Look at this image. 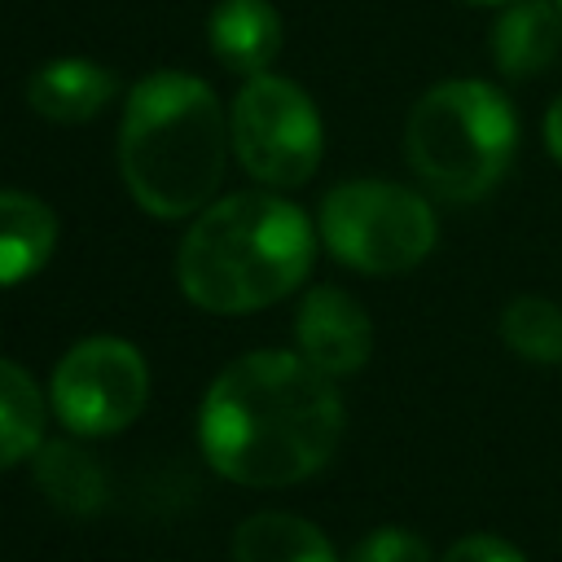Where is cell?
Returning a JSON list of instances; mask_svg holds the SVG:
<instances>
[{
    "label": "cell",
    "mask_w": 562,
    "mask_h": 562,
    "mask_svg": "<svg viewBox=\"0 0 562 562\" xmlns=\"http://www.w3.org/2000/svg\"><path fill=\"white\" fill-rule=\"evenodd\" d=\"M198 439L211 470L246 487H285L316 474L342 439L334 378L294 351H250L206 391Z\"/></svg>",
    "instance_id": "obj_1"
},
{
    "label": "cell",
    "mask_w": 562,
    "mask_h": 562,
    "mask_svg": "<svg viewBox=\"0 0 562 562\" xmlns=\"http://www.w3.org/2000/svg\"><path fill=\"white\" fill-rule=\"evenodd\" d=\"M312 250V224L294 202L233 193L198 211L180 241L176 277L198 307L237 316L285 299L307 277Z\"/></svg>",
    "instance_id": "obj_2"
},
{
    "label": "cell",
    "mask_w": 562,
    "mask_h": 562,
    "mask_svg": "<svg viewBox=\"0 0 562 562\" xmlns=\"http://www.w3.org/2000/svg\"><path fill=\"white\" fill-rule=\"evenodd\" d=\"M228 127L215 92L180 70H154L127 97L119 127V171L127 193L158 220L211 206L224 180Z\"/></svg>",
    "instance_id": "obj_3"
},
{
    "label": "cell",
    "mask_w": 562,
    "mask_h": 562,
    "mask_svg": "<svg viewBox=\"0 0 562 562\" xmlns=\"http://www.w3.org/2000/svg\"><path fill=\"white\" fill-rule=\"evenodd\" d=\"M518 119L501 88L483 79L435 83L404 123V154L422 184L448 202H474L514 162Z\"/></svg>",
    "instance_id": "obj_4"
},
{
    "label": "cell",
    "mask_w": 562,
    "mask_h": 562,
    "mask_svg": "<svg viewBox=\"0 0 562 562\" xmlns=\"http://www.w3.org/2000/svg\"><path fill=\"white\" fill-rule=\"evenodd\" d=\"M435 237L430 202L391 180H347L321 202V241L356 272H408L435 250Z\"/></svg>",
    "instance_id": "obj_5"
},
{
    "label": "cell",
    "mask_w": 562,
    "mask_h": 562,
    "mask_svg": "<svg viewBox=\"0 0 562 562\" xmlns=\"http://www.w3.org/2000/svg\"><path fill=\"white\" fill-rule=\"evenodd\" d=\"M237 162L268 189H299L321 167V114L312 97L281 75H250L228 119Z\"/></svg>",
    "instance_id": "obj_6"
},
{
    "label": "cell",
    "mask_w": 562,
    "mask_h": 562,
    "mask_svg": "<svg viewBox=\"0 0 562 562\" xmlns=\"http://www.w3.org/2000/svg\"><path fill=\"white\" fill-rule=\"evenodd\" d=\"M149 395V369L123 338H83L53 369V413L70 435H119Z\"/></svg>",
    "instance_id": "obj_7"
},
{
    "label": "cell",
    "mask_w": 562,
    "mask_h": 562,
    "mask_svg": "<svg viewBox=\"0 0 562 562\" xmlns=\"http://www.w3.org/2000/svg\"><path fill=\"white\" fill-rule=\"evenodd\" d=\"M294 338H299V356L316 364L325 378L360 373L373 351V325L364 307L338 285H316L303 294Z\"/></svg>",
    "instance_id": "obj_8"
},
{
    "label": "cell",
    "mask_w": 562,
    "mask_h": 562,
    "mask_svg": "<svg viewBox=\"0 0 562 562\" xmlns=\"http://www.w3.org/2000/svg\"><path fill=\"white\" fill-rule=\"evenodd\" d=\"M211 53L237 75H263L281 53V13L268 0H220L206 18Z\"/></svg>",
    "instance_id": "obj_9"
},
{
    "label": "cell",
    "mask_w": 562,
    "mask_h": 562,
    "mask_svg": "<svg viewBox=\"0 0 562 562\" xmlns=\"http://www.w3.org/2000/svg\"><path fill=\"white\" fill-rule=\"evenodd\" d=\"M562 48L558 0H509L492 26V61L509 79L540 75Z\"/></svg>",
    "instance_id": "obj_10"
},
{
    "label": "cell",
    "mask_w": 562,
    "mask_h": 562,
    "mask_svg": "<svg viewBox=\"0 0 562 562\" xmlns=\"http://www.w3.org/2000/svg\"><path fill=\"white\" fill-rule=\"evenodd\" d=\"M110 97H114L110 70L88 57H53L26 83L31 110L53 123H88L92 114H101Z\"/></svg>",
    "instance_id": "obj_11"
},
{
    "label": "cell",
    "mask_w": 562,
    "mask_h": 562,
    "mask_svg": "<svg viewBox=\"0 0 562 562\" xmlns=\"http://www.w3.org/2000/svg\"><path fill=\"white\" fill-rule=\"evenodd\" d=\"M57 246V215L48 202L0 189V285H22L35 277Z\"/></svg>",
    "instance_id": "obj_12"
},
{
    "label": "cell",
    "mask_w": 562,
    "mask_h": 562,
    "mask_svg": "<svg viewBox=\"0 0 562 562\" xmlns=\"http://www.w3.org/2000/svg\"><path fill=\"white\" fill-rule=\"evenodd\" d=\"M233 562H338L325 531L299 514L263 509L233 531Z\"/></svg>",
    "instance_id": "obj_13"
},
{
    "label": "cell",
    "mask_w": 562,
    "mask_h": 562,
    "mask_svg": "<svg viewBox=\"0 0 562 562\" xmlns=\"http://www.w3.org/2000/svg\"><path fill=\"white\" fill-rule=\"evenodd\" d=\"M35 487L61 509V514H97L105 505V474L92 461V452H83L70 439H48L35 452Z\"/></svg>",
    "instance_id": "obj_14"
},
{
    "label": "cell",
    "mask_w": 562,
    "mask_h": 562,
    "mask_svg": "<svg viewBox=\"0 0 562 562\" xmlns=\"http://www.w3.org/2000/svg\"><path fill=\"white\" fill-rule=\"evenodd\" d=\"M44 443V400L26 369L0 360V470L35 457Z\"/></svg>",
    "instance_id": "obj_15"
},
{
    "label": "cell",
    "mask_w": 562,
    "mask_h": 562,
    "mask_svg": "<svg viewBox=\"0 0 562 562\" xmlns=\"http://www.w3.org/2000/svg\"><path fill=\"white\" fill-rule=\"evenodd\" d=\"M501 338L531 364H562V303L522 294L501 312Z\"/></svg>",
    "instance_id": "obj_16"
},
{
    "label": "cell",
    "mask_w": 562,
    "mask_h": 562,
    "mask_svg": "<svg viewBox=\"0 0 562 562\" xmlns=\"http://www.w3.org/2000/svg\"><path fill=\"white\" fill-rule=\"evenodd\" d=\"M351 562H430V549H426V540H422L417 531L378 527V531H369V536L356 544Z\"/></svg>",
    "instance_id": "obj_17"
},
{
    "label": "cell",
    "mask_w": 562,
    "mask_h": 562,
    "mask_svg": "<svg viewBox=\"0 0 562 562\" xmlns=\"http://www.w3.org/2000/svg\"><path fill=\"white\" fill-rule=\"evenodd\" d=\"M439 562H522V553L509 540L479 531V536H461Z\"/></svg>",
    "instance_id": "obj_18"
},
{
    "label": "cell",
    "mask_w": 562,
    "mask_h": 562,
    "mask_svg": "<svg viewBox=\"0 0 562 562\" xmlns=\"http://www.w3.org/2000/svg\"><path fill=\"white\" fill-rule=\"evenodd\" d=\"M544 145H549V154L558 158V167H562V97L549 105V114H544Z\"/></svg>",
    "instance_id": "obj_19"
},
{
    "label": "cell",
    "mask_w": 562,
    "mask_h": 562,
    "mask_svg": "<svg viewBox=\"0 0 562 562\" xmlns=\"http://www.w3.org/2000/svg\"><path fill=\"white\" fill-rule=\"evenodd\" d=\"M465 4H509V0H465Z\"/></svg>",
    "instance_id": "obj_20"
},
{
    "label": "cell",
    "mask_w": 562,
    "mask_h": 562,
    "mask_svg": "<svg viewBox=\"0 0 562 562\" xmlns=\"http://www.w3.org/2000/svg\"><path fill=\"white\" fill-rule=\"evenodd\" d=\"M558 13H562V0H558Z\"/></svg>",
    "instance_id": "obj_21"
}]
</instances>
